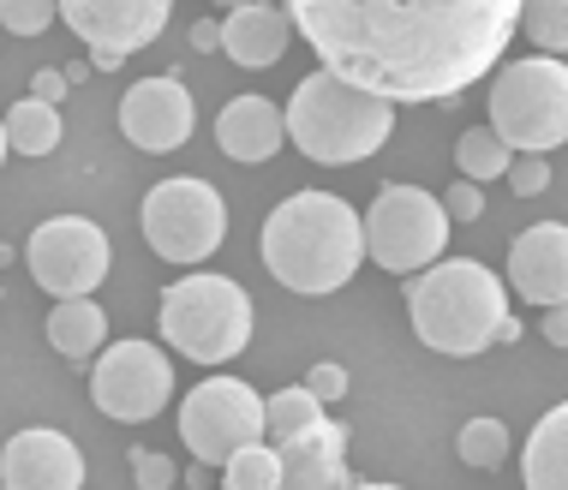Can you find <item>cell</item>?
Returning <instances> with one entry per match:
<instances>
[{
	"mask_svg": "<svg viewBox=\"0 0 568 490\" xmlns=\"http://www.w3.org/2000/svg\"><path fill=\"white\" fill-rule=\"evenodd\" d=\"M443 210H449V222H479V216H485V186L455 180V186L443 192Z\"/></svg>",
	"mask_w": 568,
	"mask_h": 490,
	"instance_id": "obj_29",
	"label": "cell"
},
{
	"mask_svg": "<svg viewBox=\"0 0 568 490\" xmlns=\"http://www.w3.org/2000/svg\"><path fill=\"white\" fill-rule=\"evenodd\" d=\"M67 72H54V67H37V79H30V96L37 102H49V109H60V96H67Z\"/></svg>",
	"mask_w": 568,
	"mask_h": 490,
	"instance_id": "obj_32",
	"label": "cell"
},
{
	"mask_svg": "<svg viewBox=\"0 0 568 490\" xmlns=\"http://www.w3.org/2000/svg\"><path fill=\"white\" fill-rule=\"evenodd\" d=\"M509 186H515V197H539V192L550 186V162H545V156H515Z\"/></svg>",
	"mask_w": 568,
	"mask_h": 490,
	"instance_id": "obj_30",
	"label": "cell"
},
{
	"mask_svg": "<svg viewBox=\"0 0 568 490\" xmlns=\"http://www.w3.org/2000/svg\"><path fill=\"white\" fill-rule=\"evenodd\" d=\"M0 484L7 490H79L84 484V455L67 431L30 425L0 449Z\"/></svg>",
	"mask_w": 568,
	"mask_h": 490,
	"instance_id": "obj_14",
	"label": "cell"
},
{
	"mask_svg": "<svg viewBox=\"0 0 568 490\" xmlns=\"http://www.w3.org/2000/svg\"><path fill=\"white\" fill-rule=\"evenodd\" d=\"M520 24L539 42V54L550 60L568 54V0H532V7H520Z\"/></svg>",
	"mask_w": 568,
	"mask_h": 490,
	"instance_id": "obj_26",
	"label": "cell"
},
{
	"mask_svg": "<svg viewBox=\"0 0 568 490\" xmlns=\"http://www.w3.org/2000/svg\"><path fill=\"white\" fill-rule=\"evenodd\" d=\"M24 264L37 275L42 294L54 299H90L102 282H109V264H114V245L97 222L84 216H54L42 222L37 234L24 239Z\"/></svg>",
	"mask_w": 568,
	"mask_h": 490,
	"instance_id": "obj_10",
	"label": "cell"
},
{
	"mask_svg": "<svg viewBox=\"0 0 568 490\" xmlns=\"http://www.w3.org/2000/svg\"><path fill=\"white\" fill-rule=\"evenodd\" d=\"M60 19L72 24V37L90 42V54L126 60L132 49H144V42L162 37L168 19H174V7H168V0H67Z\"/></svg>",
	"mask_w": 568,
	"mask_h": 490,
	"instance_id": "obj_12",
	"label": "cell"
},
{
	"mask_svg": "<svg viewBox=\"0 0 568 490\" xmlns=\"http://www.w3.org/2000/svg\"><path fill=\"white\" fill-rule=\"evenodd\" d=\"M162 341L197 365H227L252 341V294L216 269L180 275L162 287Z\"/></svg>",
	"mask_w": 568,
	"mask_h": 490,
	"instance_id": "obj_5",
	"label": "cell"
},
{
	"mask_svg": "<svg viewBox=\"0 0 568 490\" xmlns=\"http://www.w3.org/2000/svg\"><path fill=\"white\" fill-rule=\"evenodd\" d=\"M509 287L527 305H568V227L539 222L509 245Z\"/></svg>",
	"mask_w": 568,
	"mask_h": 490,
	"instance_id": "obj_15",
	"label": "cell"
},
{
	"mask_svg": "<svg viewBox=\"0 0 568 490\" xmlns=\"http://www.w3.org/2000/svg\"><path fill=\"white\" fill-rule=\"evenodd\" d=\"M294 42V19L282 7H264V0H245V7H227L222 19V54L245 72H264L287 54Z\"/></svg>",
	"mask_w": 568,
	"mask_h": 490,
	"instance_id": "obj_18",
	"label": "cell"
},
{
	"mask_svg": "<svg viewBox=\"0 0 568 490\" xmlns=\"http://www.w3.org/2000/svg\"><path fill=\"white\" fill-rule=\"evenodd\" d=\"M455 449H460V461L467 467H479V472H497L503 461H509V425L503 419H467L460 425V437H455Z\"/></svg>",
	"mask_w": 568,
	"mask_h": 490,
	"instance_id": "obj_24",
	"label": "cell"
},
{
	"mask_svg": "<svg viewBox=\"0 0 568 490\" xmlns=\"http://www.w3.org/2000/svg\"><path fill=\"white\" fill-rule=\"evenodd\" d=\"M365 264V222L335 192H294L264 222V269L287 294H335Z\"/></svg>",
	"mask_w": 568,
	"mask_h": 490,
	"instance_id": "obj_2",
	"label": "cell"
},
{
	"mask_svg": "<svg viewBox=\"0 0 568 490\" xmlns=\"http://www.w3.org/2000/svg\"><path fill=\"white\" fill-rule=\"evenodd\" d=\"M407 317L432 354L479 359L497 347L503 324H509V282L473 257H443L407 282Z\"/></svg>",
	"mask_w": 568,
	"mask_h": 490,
	"instance_id": "obj_3",
	"label": "cell"
},
{
	"mask_svg": "<svg viewBox=\"0 0 568 490\" xmlns=\"http://www.w3.org/2000/svg\"><path fill=\"white\" fill-rule=\"evenodd\" d=\"M282 490H347V425L324 419L317 431L282 442Z\"/></svg>",
	"mask_w": 568,
	"mask_h": 490,
	"instance_id": "obj_16",
	"label": "cell"
},
{
	"mask_svg": "<svg viewBox=\"0 0 568 490\" xmlns=\"http://www.w3.org/2000/svg\"><path fill=\"white\" fill-rule=\"evenodd\" d=\"M287 19L329 79L395 109L479 84L520 30V0H294Z\"/></svg>",
	"mask_w": 568,
	"mask_h": 490,
	"instance_id": "obj_1",
	"label": "cell"
},
{
	"mask_svg": "<svg viewBox=\"0 0 568 490\" xmlns=\"http://www.w3.org/2000/svg\"><path fill=\"white\" fill-rule=\"evenodd\" d=\"M545 341L568 347V305H550V312H545Z\"/></svg>",
	"mask_w": 568,
	"mask_h": 490,
	"instance_id": "obj_34",
	"label": "cell"
},
{
	"mask_svg": "<svg viewBox=\"0 0 568 490\" xmlns=\"http://www.w3.org/2000/svg\"><path fill=\"white\" fill-rule=\"evenodd\" d=\"M324 419H329L324 401H317L305 382H300V389H275V395H264V437H270V449H282V442L317 431Z\"/></svg>",
	"mask_w": 568,
	"mask_h": 490,
	"instance_id": "obj_21",
	"label": "cell"
},
{
	"mask_svg": "<svg viewBox=\"0 0 568 490\" xmlns=\"http://www.w3.org/2000/svg\"><path fill=\"white\" fill-rule=\"evenodd\" d=\"M12 156V150H7V126H0V162H7Z\"/></svg>",
	"mask_w": 568,
	"mask_h": 490,
	"instance_id": "obj_36",
	"label": "cell"
},
{
	"mask_svg": "<svg viewBox=\"0 0 568 490\" xmlns=\"http://www.w3.org/2000/svg\"><path fill=\"white\" fill-rule=\"evenodd\" d=\"M132 479H138V490H168L180 479V467L156 449H132Z\"/></svg>",
	"mask_w": 568,
	"mask_h": 490,
	"instance_id": "obj_28",
	"label": "cell"
},
{
	"mask_svg": "<svg viewBox=\"0 0 568 490\" xmlns=\"http://www.w3.org/2000/svg\"><path fill=\"white\" fill-rule=\"evenodd\" d=\"M7 150L12 156H49V150L60 144V109H49V102H37V96H24V102H12L7 109Z\"/></svg>",
	"mask_w": 568,
	"mask_h": 490,
	"instance_id": "obj_22",
	"label": "cell"
},
{
	"mask_svg": "<svg viewBox=\"0 0 568 490\" xmlns=\"http://www.w3.org/2000/svg\"><path fill=\"white\" fill-rule=\"evenodd\" d=\"M282 114H287L294 150L305 162H317V167H353V162L377 156V150L389 144V132H395L389 102L365 96V90L329 79V72L300 79Z\"/></svg>",
	"mask_w": 568,
	"mask_h": 490,
	"instance_id": "obj_4",
	"label": "cell"
},
{
	"mask_svg": "<svg viewBox=\"0 0 568 490\" xmlns=\"http://www.w3.org/2000/svg\"><path fill=\"white\" fill-rule=\"evenodd\" d=\"M180 437L204 467H227L240 449L264 442V395L240 377H204L180 401Z\"/></svg>",
	"mask_w": 568,
	"mask_h": 490,
	"instance_id": "obj_9",
	"label": "cell"
},
{
	"mask_svg": "<svg viewBox=\"0 0 568 490\" xmlns=\"http://www.w3.org/2000/svg\"><path fill=\"white\" fill-rule=\"evenodd\" d=\"M49 347L67 359H90L109 347V317L97 299H60L49 312Z\"/></svg>",
	"mask_w": 568,
	"mask_h": 490,
	"instance_id": "obj_20",
	"label": "cell"
},
{
	"mask_svg": "<svg viewBox=\"0 0 568 490\" xmlns=\"http://www.w3.org/2000/svg\"><path fill=\"white\" fill-rule=\"evenodd\" d=\"M216 144H222L227 162L257 167V162H270L275 150L287 144V114L275 109L270 96H234L216 114Z\"/></svg>",
	"mask_w": 568,
	"mask_h": 490,
	"instance_id": "obj_17",
	"label": "cell"
},
{
	"mask_svg": "<svg viewBox=\"0 0 568 490\" xmlns=\"http://www.w3.org/2000/svg\"><path fill=\"white\" fill-rule=\"evenodd\" d=\"M305 389H312L317 401H324V412H329V401H342V395H347V371L335 359H324V365H312V371H305Z\"/></svg>",
	"mask_w": 568,
	"mask_h": 490,
	"instance_id": "obj_31",
	"label": "cell"
},
{
	"mask_svg": "<svg viewBox=\"0 0 568 490\" xmlns=\"http://www.w3.org/2000/svg\"><path fill=\"white\" fill-rule=\"evenodd\" d=\"M192 49L197 54H216L222 49V19H197L192 24Z\"/></svg>",
	"mask_w": 568,
	"mask_h": 490,
	"instance_id": "obj_33",
	"label": "cell"
},
{
	"mask_svg": "<svg viewBox=\"0 0 568 490\" xmlns=\"http://www.w3.org/2000/svg\"><path fill=\"white\" fill-rule=\"evenodd\" d=\"M347 490H407V484H347Z\"/></svg>",
	"mask_w": 568,
	"mask_h": 490,
	"instance_id": "obj_35",
	"label": "cell"
},
{
	"mask_svg": "<svg viewBox=\"0 0 568 490\" xmlns=\"http://www.w3.org/2000/svg\"><path fill=\"white\" fill-rule=\"evenodd\" d=\"M490 132L515 156H545L568 144V67L550 54H527L515 67H497L490 79Z\"/></svg>",
	"mask_w": 568,
	"mask_h": 490,
	"instance_id": "obj_6",
	"label": "cell"
},
{
	"mask_svg": "<svg viewBox=\"0 0 568 490\" xmlns=\"http://www.w3.org/2000/svg\"><path fill=\"white\" fill-rule=\"evenodd\" d=\"M455 167H460V180H473V186H485V180H509L515 150L503 144L490 126H473V132H460V144H455Z\"/></svg>",
	"mask_w": 568,
	"mask_h": 490,
	"instance_id": "obj_23",
	"label": "cell"
},
{
	"mask_svg": "<svg viewBox=\"0 0 568 490\" xmlns=\"http://www.w3.org/2000/svg\"><path fill=\"white\" fill-rule=\"evenodd\" d=\"M0 490H7V484H0Z\"/></svg>",
	"mask_w": 568,
	"mask_h": 490,
	"instance_id": "obj_37",
	"label": "cell"
},
{
	"mask_svg": "<svg viewBox=\"0 0 568 490\" xmlns=\"http://www.w3.org/2000/svg\"><path fill=\"white\" fill-rule=\"evenodd\" d=\"M197 126V109H192V90L168 72V79H144L132 84L126 96H120V132H126V144L150 150V156H168V150H180Z\"/></svg>",
	"mask_w": 568,
	"mask_h": 490,
	"instance_id": "obj_13",
	"label": "cell"
},
{
	"mask_svg": "<svg viewBox=\"0 0 568 490\" xmlns=\"http://www.w3.org/2000/svg\"><path fill=\"white\" fill-rule=\"evenodd\" d=\"M520 479H527V490H568V401H557L527 431Z\"/></svg>",
	"mask_w": 568,
	"mask_h": 490,
	"instance_id": "obj_19",
	"label": "cell"
},
{
	"mask_svg": "<svg viewBox=\"0 0 568 490\" xmlns=\"http://www.w3.org/2000/svg\"><path fill=\"white\" fill-rule=\"evenodd\" d=\"M365 257L389 275H425L449 245V210L425 186H383L365 210Z\"/></svg>",
	"mask_w": 568,
	"mask_h": 490,
	"instance_id": "obj_7",
	"label": "cell"
},
{
	"mask_svg": "<svg viewBox=\"0 0 568 490\" xmlns=\"http://www.w3.org/2000/svg\"><path fill=\"white\" fill-rule=\"evenodd\" d=\"M90 401L120 425H144L174 401V359L156 341H114L97 354L90 371Z\"/></svg>",
	"mask_w": 568,
	"mask_h": 490,
	"instance_id": "obj_11",
	"label": "cell"
},
{
	"mask_svg": "<svg viewBox=\"0 0 568 490\" xmlns=\"http://www.w3.org/2000/svg\"><path fill=\"white\" fill-rule=\"evenodd\" d=\"M60 19V7L49 0H0V30H12V37H42Z\"/></svg>",
	"mask_w": 568,
	"mask_h": 490,
	"instance_id": "obj_27",
	"label": "cell"
},
{
	"mask_svg": "<svg viewBox=\"0 0 568 490\" xmlns=\"http://www.w3.org/2000/svg\"><path fill=\"white\" fill-rule=\"evenodd\" d=\"M222 479H227V490H282V455L270 442H252V449H240L222 467Z\"/></svg>",
	"mask_w": 568,
	"mask_h": 490,
	"instance_id": "obj_25",
	"label": "cell"
},
{
	"mask_svg": "<svg viewBox=\"0 0 568 490\" xmlns=\"http://www.w3.org/2000/svg\"><path fill=\"white\" fill-rule=\"evenodd\" d=\"M138 227H144V245L162 257V264H204L216 257V245L227 234V204L210 180L174 174L156 180L144 192V210H138Z\"/></svg>",
	"mask_w": 568,
	"mask_h": 490,
	"instance_id": "obj_8",
	"label": "cell"
}]
</instances>
